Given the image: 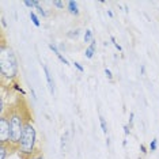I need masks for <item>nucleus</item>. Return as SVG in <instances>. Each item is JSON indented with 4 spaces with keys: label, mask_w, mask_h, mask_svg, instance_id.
Instances as JSON below:
<instances>
[{
    "label": "nucleus",
    "mask_w": 159,
    "mask_h": 159,
    "mask_svg": "<svg viewBox=\"0 0 159 159\" xmlns=\"http://www.w3.org/2000/svg\"><path fill=\"white\" fill-rule=\"evenodd\" d=\"M18 72H19V63H18L15 52L6 42H2V46H0V75L3 79H8L11 82L16 79Z\"/></svg>",
    "instance_id": "1"
},
{
    "label": "nucleus",
    "mask_w": 159,
    "mask_h": 159,
    "mask_svg": "<svg viewBox=\"0 0 159 159\" xmlns=\"http://www.w3.org/2000/svg\"><path fill=\"white\" fill-rule=\"evenodd\" d=\"M18 152L23 159H29L37 154V131L30 118H27L20 137V143L18 146Z\"/></svg>",
    "instance_id": "2"
},
{
    "label": "nucleus",
    "mask_w": 159,
    "mask_h": 159,
    "mask_svg": "<svg viewBox=\"0 0 159 159\" xmlns=\"http://www.w3.org/2000/svg\"><path fill=\"white\" fill-rule=\"evenodd\" d=\"M7 114H8L10 126H11V140H10V144L12 147H18L20 143V137H22L23 128H25L27 118H25L23 113L19 109L8 110Z\"/></svg>",
    "instance_id": "3"
},
{
    "label": "nucleus",
    "mask_w": 159,
    "mask_h": 159,
    "mask_svg": "<svg viewBox=\"0 0 159 159\" xmlns=\"http://www.w3.org/2000/svg\"><path fill=\"white\" fill-rule=\"evenodd\" d=\"M11 140V126L8 114L0 116V144H10Z\"/></svg>",
    "instance_id": "4"
},
{
    "label": "nucleus",
    "mask_w": 159,
    "mask_h": 159,
    "mask_svg": "<svg viewBox=\"0 0 159 159\" xmlns=\"http://www.w3.org/2000/svg\"><path fill=\"white\" fill-rule=\"evenodd\" d=\"M41 66H42V70H44V74H45V78H46L49 93L52 94V95H55V82H53V79H52V74H50L48 66H45V64H41Z\"/></svg>",
    "instance_id": "5"
},
{
    "label": "nucleus",
    "mask_w": 159,
    "mask_h": 159,
    "mask_svg": "<svg viewBox=\"0 0 159 159\" xmlns=\"http://www.w3.org/2000/svg\"><path fill=\"white\" fill-rule=\"evenodd\" d=\"M67 11L70 12L71 15H74V16H79L80 11H79L78 2H75V0H70V2H67Z\"/></svg>",
    "instance_id": "6"
},
{
    "label": "nucleus",
    "mask_w": 159,
    "mask_h": 159,
    "mask_svg": "<svg viewBox=\"0 0 159 159\" xmlns=\"http://www.w3.org/2000/svg\"><path fill=\"white\" fill-rule=\"evenodd\" d=\"M95 49H97V39L94 38L93 42L84 50V57H86V59H93L94 55H95Z\"/></svg>",
    "instance_id": "7"
},
{
    "label": "nucleus",
    "mask_w": 159,
    "mask_h": 159,
    "mask_svg": "<svg viewBox=\"0 0 159 159\" xmlns=\"http://www.w3.org/2000/svg\"><path fill=\"white\" fill-rule=\"evenodd\" d=\"M11 144H0V159H6L8 154L11 152Z\"/></svg>",
    "instance_id": "8"
},
{
    "label": "nucleus",
    "mask_w": 159,
    "mask_h": 159,
    "mask_svg": "<svg viewBox=\"0 0 159 159\" xmlns=\"http://www.w3.org/2000/svg\"><path fill=\"white\" fill-rule=\"evenodd\" d=\"M34 7H35V8H37L38 15H41L42 18H46V15H48V14H46V11L44 10V7L41 6V3H39L38 0H34Z\"/></svg>",
    "instance_id": "9"
},
{
    "label": "nucleus",
    "mask_w": 159,
    "mask_h": 159,
    "mask_svg": "<svg viewBox=\"0 0 159 159\" xmlns=\"http://www.w3.org/2000/svg\"><path fill=\"white\" fill-rule=\"evenodd\" d=\"M86 44H91L93 39H94V34H93V30L91 29H87V30L84 31V37H83Z\"/></svg>",
    "instance_id": "10"
},
{
    "label": "nucleus",
    "mask_w": 159,
    "mask_h": 159,
    "mask_svg": "<svg viewBox=\"0 0 159 159\" xmlns=\"http://www.w3.org/2000/svg\"><path fill=\"white\" fill-rule=\"evenodd\" d=\"M67 140H68V132H66L63 136H61V139H60V148H61V151H66V148H67Z\"/></svg>",
    "instance_id": "11"
},
{
    "label": "nucleus",
    "mask_w": 159,
    "mask_h": 159,
    "mask_svg": "<svg viewBox=\"0 0 159 159\" xmlns=\"http://www.w3.org/2000/svg\"><path fill=\"white\" fill-rule=\"evenodd\" d=\"M30 19H31V22H33V25H34L35 27H39V26H41L39 18L37 16V14H35L34 11H30Z\"/></svg>",
    "instance_id": "12"
},
{
    "label": "nucleus",
    "mask_w": 159,
    "mask_h": 159,
    "mask_svg": "<svg viewBox=\"0 0 159 159\" xmlns=\"http://www.w3.org/2000/svg\"><path fill=\"white\" fill-rule=\"evenodd\" d=\"M79 35H80V29H75V30H70L67 33V37L71 39H76Z\"/></svg>",
    "instance_id": "13"
},
{
    "label": "nucleus",
    "mask_w": 159,
    "mask_h": 159,
    "mask_svg": "<svg viewBox=\"0 0 159 159\" xmlns=\"http://www.w3.org/2000/svg\"><path fill=\"white\" fill-rule=\"evenodd\" d=\"M99 124H101V128H102V132L105 135H107V124H106V120H105L103 116H99Z\"/></svg>",
    "instance_id": "14"
},
{
    "label": "nucleus",
    "mask_w": 159,
    "mask_h": 159,
    "mask_svg": "<svg viewBox=\"0 0 159 159\" xmlns=\"http://www.w3.org/2000/svg\"><path fill=\"white\" fill-rule=\"evenodd\" d=\"M148 148H150L151 152L157 151V148H158V139H152V140H151V143H150V146H148Z\"/></svg>",
    "instance_id": "15"
},
{
    "label": "nucleus",
    "mask_w": 159,
    "mask_h": 159,
    "mask_svg": "<svg viewBox=\"0 0 159 159\" xmlns=\"http://www.w3.org/2000/svg\"><path fill=\"white\" fill-rule=\"evenodd\" d=\"M110 42H111V44H113V45H114V48H116V49H117V50H118V52H122V46H121L120 44H118V42H117V41H116V38L113 37V35H110Z\"/></svg>",
    "instance_id": "16"
},
{
    "label": "nucleus",
    "mask_w": 159,
    "mask_h": 159,
    "mask_svg": "<svg viewBox=\"0 0 159 159\" xmlns=\"http://www.w3.org/2000/svg\"><path fill=\"white\" fill-rule=\"evenodd\" d=\"M12 89L14 90H15V91H18V93H19V94H22V95L25 97V95H26V91H25V90L22 89V87H20V86L19 84H18V83H14V84H12Z\"/></svg>",
    "instance_id": "17"
},
{
    "label": "nucleus",
    "mask_w": 159,
    "mask_h": 159,
    "mask_svg": "<svg viewBox=\"0 0 159 159\" xmlns=\"http://www.w3.org/2000/svg\"><path fill=\"white\" fill-rule=\"evenodd\" d=\"M53 6L57 10H64V2H61V0H53Z\"/></svg>",
    "instance_id": "18"
},
{
    "label": "nucleus",
    "mask_w": 159,
    "mask_h": 159,
    "mask_svg": "<svg viewBox=\"0 0 159 159\" xmlns=\"http://www.w3.org/2000/svg\"><path fill=\"white\" fill-rule=\"evenodd\" d=\"M48 46H49V49L52 50V52L55 53L56 56H57V55H60V50H59V48H57V46H56V44H52V42H50V44H49Z\"/></svg>",
    "instance_id": "19"
},
{
    "label": "nucleus",
    "mask_w": 159,
    "mask_h": 159,
    "mask_svg": "<svg viewBox=\"0 0 159 159\" xmlns=\"http://www.w3.org/2000/svg\"><path fill=\"white\" fill-rule=\"evenodd\" d=\"M23 4L26 6L27 8H30V10L35 8V7H34V0H31V2H30V0H25V2H23Z\"/></svg>",
    "instance_id": "20"
},
{
    "label": "nucleus",
    "mask_w": 159,
    "mask_h": 159,
    "mask_svg": "<svg viewBox=\"0 0 159 159\" xmlns=\"http://www.w3.org/2000/svg\"><path fill=\"white\" fill-rule=\"evenodd\" d=\"M57 59H59V60H60V63H63L64 66H70V63H68V60H67V59H66V57H64L63 55H61V53H60V55H57Z\"/></svg>",
    "instance_id": "21"
},
{
    "label": "nucleus",
    "mask_w": 159,
    "mask_h": 159,
    "mask_svg": "<svg viewBox=\"0 0 159 159\" xmlns=\"http://www.w3.org/2000/svg\"><path fill=\"white\" fill-rule=\"evenodd\" d=\"M133 120H135V113L131 111V113H129V122H128L129 128H132V126H133Z\"/></svg>",
    "instance_id": "22"
},
{
    "label": "nucleus",
    "mask_w": 159,
    "mask_h": 159,
    "mask_svg": "<svg viewBox=\"0 0 159 159\" xmlns=\"http://www.w3.org/2000/svg\"><path fill=\"white\" fill-rule=\"evenodd\" d=\"M105 75H106V78L109 79V80H113V74H111V71L109 68H105Z\"/></svg>",
    "instance_id": "23"
},
{
    "label": "nucleus",
    "mask_w": 159,
    "mask_h": 159,
    "mask_svg": "<svg viewBox=\"0 0 159 159\" xmlns=\"http://www.w3.org/2000/svg\"><path fill=\"white\" fill-rule=\"evenodd\" d=\"M74 66H75V68L79 71V72H84V68H83V66L80 63H78V61H74Z\"/></svg>",
    "instance_id": "24"
},
{
    "label": "nucleus",
    "mask_w": 159,
    "mask_h": 159,
    "mask_svg": "<svg viewBox=\"0 0 159 159\" xmlns=\"http://www.w3.org/2000/svg\"><path fill=\"white\" fill-rule=\"evenodd\" d=\"M140 152H142L143 155H146V154L148 152V151H147V147L144 146V144H140Z\"/></svg>",
    "instance_id": "25"
},
{
    "label": "nucleus",
    "mask_w": 159,
    "mask_h": 159,
    "mask_svg": "<svg viewBox=\"0 0 159 159\" xmlns=\"http://www.w3.org/2000/svg\"><path fill=\"white\" fill-rule=\"evenodd\" d=\"M29 159H45V158H44V155H41L39 152H37L35 155H33V157H31V158H29Z\"/></svg>",
    "instance_id": "26"
},
{
    "label": "nucleus",
    "mask_w": 159,
    "mask_h": 159,
    "mask_svg": "<svg viewBox=\"0 0 159 159\" xmlns=\"http://www.w3.org/2000/svg\"><path fill=\"white\" fill-rule=\"evenodd\" d=\"M124 133H125V136H128L129 133H131V128L128 126V124L124 125Z\"/></svg>",
    "instance_id": "27"
},
{
    "label": "nucleus",
    "mask_w": 159,
    "mask_h": 159,
    "mask_svg": "<svg viewBox=\"0 0 159 159\" xmlns=\"http://www.w3.org/2000/svg\"><path fill=\"white\" fill-rule=\"evenodd\" d=\"M0 20H2V26H3V27H7V22H6V18L3 16V15H2V19H0Z\"/></svg>",
    "instance_id": "28"
},
{
    "label": "nucleus",
    "mask_w": 159,
    "mask_h": 159,
    "mask_svg": "<svg viewBox=\"0 0 159 159\" xmlns=\"http://www.w3.org/2000/svg\"><path fill=\"white\" fill-rule=\"evenodd\" d=\"M140 72H142V75H143V76H144V75H146V67H144L143 64H142V66H140Z\"/></svg>",
    "instance_id": "29"
},
{
    "label": "nucleus",
    "mask_w": 159,
    "mask_h": 159,
    "mask_svg": "<svg viewBox=\"0 0 159 159\" xmlns=\"http://www.w3.org/2000/svg\"><path fill=\"white\" fill-rule=\"evenodd\" d=\"M31 97H33L34 101H37V97H35V93H34V89H31Z\"/></svg>",
    "instance_id": "30"
},
{
    "label": "nucleus",
    "mask_w": 159,
    "mask_h": 159,
    "mask_svg": "<svg viewBox=\"0 0 159 159\" xmlns=\"http://www.w3.org/2000/svg\"><path fill=\"white\" fill-rule=\"evenodd\" d=\"M106 146H107V147H110V137H109V136L106 137Z\"/></svg>",
    "instance_id": "31"
},
{
    "label": "nucleus",
    "mask_w": 159,
    "mask_h": 159,
    "mask_svg": "<svg viewBox=\"0 0 159 159\" xmlns=\"http://www.w3.org/2000/svg\"><path fill=\"white\" fill-rule=\"evenodd\" d=\"M106 12H107V15H109L110 18H113V12H111V10H107Z\"/></svg>",
    "instance_id": "32"
},
{
    "label": "nucleus",
    "mask_w": 159,
    "mask_h": 159,
    "mask_svg": "<svg viewBox=\"0 0 159 159\" xmlns=\"http://www.w3.org/2000/svg\"><path fill=\"white\" fill-rule=\"evenodd\" d=\"M124 11L125 12H129V10H128V7H126V6H124Z\"/></svg>",
    "instance_id": "33"
},
{
    "label": "nucleus",
    "mask_w": 159,
    "mask_h": 159,
    "mask_svg": "<svg viewBox=\"0 0 159 159\" xmlns=\"http://www.w3.org/2000/svg\"><path fill=\"white\" fill-rule=\"evenodd\" d=\"M139 159H142V158H139Z\"/></svg>",
    "instance_id": "34"
}]
</instances>
